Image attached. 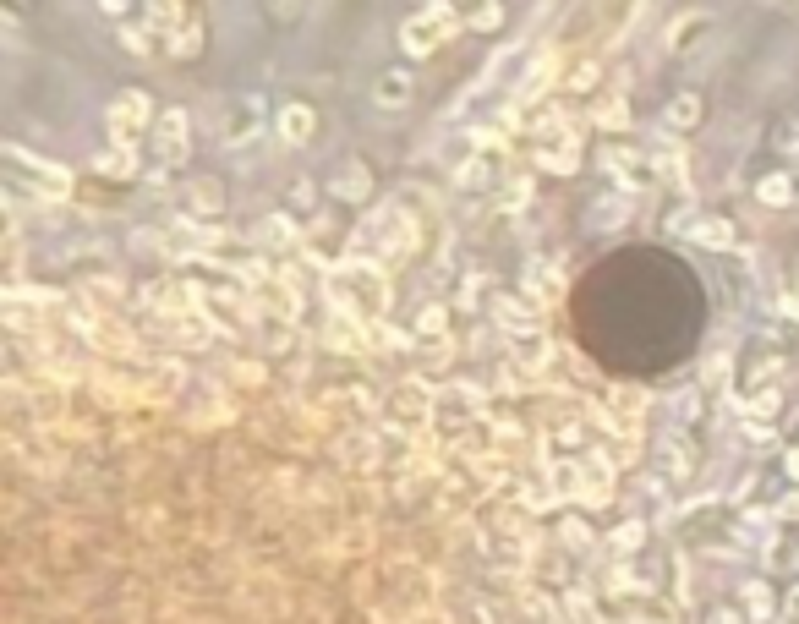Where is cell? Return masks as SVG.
<instances>
[{"mask_svg":"<svg viewBox=\"0 0 799 624\" xmlns=\"http://www.w3.org/2000/svg\"><path fill=\"white\" fill-rule=\"evenodd\" d=\"M154 121H159V115H154V99H148L143 88L121 94V99L110 104V115H104V126H110V143H115V148H132Z\"/></svg>","mask_w":799,"mask_h":624,"instance_id":"obj_5","label":"cell"},{"mask_svg":"<svg viewBox=\"0 0 799 624\" xmlns=\"http://www.w3.org/2000/svg\"><path fill=\"white\" fill-rule=\"evenodd\" d=\"M214 132H219V143H225V148H247L252 137L263 132V99H258V94H247V99H230V110L219 115V126H214Z\"/></svg>","mask_w":799,"mask_h":624,"instance_id":"obj_8","label":"cell"},{"mask_svg":"<svg viewBox=\"0 0 799 624\" xmlns=\"http://www.w3.org/2000/svg\"><path fill=\"white\" fill-rule=\"evenodd\" d=\"M493 323H499V329H509L515 340L537 334V318H531V307H520L515 296H493Z\"/></svg>","mask_w":799,"mask_h":624,"instance_id":"obj_21","label":"cell"},{"mask_svg":"<svg viewBox=\"0 0 799 624\" xmlns=\"http://www.w3.org/2000/svg\"><path fill=\"white\" fill-rule=\"evenodd\" d=\"M641 537H646V526H641V520H624V526L613 531V548H619V559H630V553L641 548Z\"/></svg>","mask_w":799,"mask_h":624,"instance_id":"obj_36","label":"cell"},{"mask_svg":"<svg viewBox=\"0 0 799 624\" xmlns=\"http://www.w3.org/2000/svg\"><path fill=\"white\" fill-rule=\"evenodd\" d=\"M778 406H783L778 389H761V395L750 400V416H756V422H772V416H778Z\"/></svg>","mask_w":799,"mask_h":624,"instance_id":"obj_40","label":"cell"},{"mask_svg":"<svg viewBox=\"0 0 799 624\" xmlns=\"http://www.w3.org/2000/svg\"><path fill=\"white\" fill-rule=\"evenodd\" d=\"M553 77H559V55H553V50H542L537 61H531V72L520 77L515 99H520V104H537V99H542V88H548Z\"/></svg>","mask_w":799,"mask_h":624,"instance_id":"obj_19","label":"cell"},{"mask_svg":"<svg viewBox=\"0 0 799 624\" xmlns=\"http://www.w3.org/2000/svg\"><path fill=\"white\" fill-rule=\"evenodd\" d=\"M783 312H789V318L799 323V280L789 285V291H783Z\"/></svg>","mask_w":799,"mask_h":624,"instance_id":"obj_44","label":"cell"},{"mask_svg":"<svg viewBox=\"0 0 799 624\" xmlns=\"http://www.w3.org/2000/svg\"><path fill=\"white\" fill-rule=\"evenodd\" d=\"M187 137H192L187 110H165L154 121V154L165 159V165H181V159H187Z\"/></svg>","mask_w":799,"mask_h":624,"instance_id":"obj_11","label":"cell"},{"mask_svg":"<svg viewBox=\"0 0 799 624\" xmlns=\"http://www.w3.org/2000/svg\"><path fill=\"white\" fill-rule=\"evenodd\" d=\"M208 312H187V318H170V334H176V345H208L214 340V329H208Z\"/></svg>","mask_w":799,"mask_h":624,"instance_id":"obj_25","label":"cell"},{"mask_svg":"<svg viewBox=\"0 0 799 624\" xmlns=\"http://www.w3.org/2000/svg\"><path fill=\"white\" fill-rule=\"evenodd\" d=\"M181 378H187V373H181V362H154V367H148V389H143V395L148 400H170L181 389Z\"/></svg>","mask_w":799,"mask_h":624,"instance_id":"obj_24","label":"cell"},{"mask_svg":"<svg viewBox=\"0 0 799 624\" xmlns=\"http://www.w3.org/2000/svg\"><path fill=\"white\" fill-rule=\"evenodd\" d=\"M367 192H373V170H367L362 159H340V165H334V176H329V198L362 203Z\"/></svg>","mask_w":799,"mask_h":624,"instance_id":"obj_13","label":"cell"},{"mask_svg":"<svg viewBox=\"0 0 799 624\" xmlns=\"http://www.w3.org/2000/svg\"><path fill=\"white\" fill-rule=\"evenodd\" d=\"M592 83H597V61H592V55H581L575 66H564V88H570V94H586Z\"/></svg>","mask_w":799,"mask_h":624,"instance_id":"obj_32","label":"cell"},{"mask_svg":"<svg viewBox=\"0 0 799 624\" xmlns=\"http://www.w3.org/2000/svg\"><path fill=\"white\" fill-rule=\"evenodd\" d=\"M312 198H318V187H312V181H296V187H291V203H307V208H312Z\"/></svg>","mask_w":799,"mask_h":624,"instance_id":"obj_43","label":"cell"},{"mask_svg":"<svg viewBox=\"0 0 799 624\" xmlns=\"http://www.w3.org/2000/svg\"><path fill=\"white\" fill-rule=\"evenodd\" d=\"M411 351H416V362H422V367H433V362L444 367L449 362V340H444V334H438V340H416Z\"/></svg>","mask_w":799,"mask_h":624,"instance_id":"obj_37","label":"cell"},{"mask_svg":"<svg viewBox=\"0 0 799 624\" xmlns=\"http://www.w3.org/2000/svg\"><path fill=\"white\" fill-rule=\"evenodd\" d=\"M44 302H50V296H22V291H6V323L11 329H39L44 323Z\"/></svg>","mask_w":799,"mask_h":624,"instance_id":"obj_20","label":"cell"},{"mask_svg":"<svg viewBox=\"0 0 799 624\" xmlns=\"http://www.w3.org/2000/svg\"><path fill=\"white\" fill-rule=\"evenodd\" d=\"M663 455H668L663 466L674 471V477H685V471H690V449H685V438H668V444H663Z\"/></svg>","mask_w":799,"mask_h":624,"instance_id":"obj_38","label":"cell"},{"mask_svg":"<svg viewBox=\"0 0 799 624\" xmlns=\"http://www.w3.org/2000/svg\"><path fill=\"white\" fill-rule=\"evenodd\" d=\"M789 477H794V482H799V444H794V449H789Z\"/></svg>","mask_w":799,"mask_h":624,"instance_id":"obj_47","label":"cell"},{"mask_svg":"<svg viewBox=\"0 0 799 624\" xmlns=\"http://www.w3.org/2000/svg\"><path fill=\"white\" fill-rule=\"evenodd\" d=\"M706 624H745V619H739V614H734V608H717V614H712V619H706Z\"/></svg>","mask_w":799,"mask_h":624,"instance_id":"obj_46","label":"cell"},{"mask_svg":"<svg viewBox=\"0 0 799 624\" xmlns=\"http://www.w3.org/2000/svg\"><path fill=\"white\" fill-rule=\"evenodd\" d=\"M258 236H263V247L285 252V247H296V219H291V214H269Z\"/></svg>","mask_w":799,"mask_h":624,"instance_id":"obj_28","label":"cell"},{"mask_svg":"<svg viewBox=\"0 0 799 624\" xmlns=\"http://www.w3.org/2000/svg\"><path fill=\"white\" fill-rule=\"evenodd\" d=\"M668 132H690V126H701V94H674L663 110Z\"/></svg>","mask_w":799,"mask_h":624,"instance_id":"obj_23","label":"cell"},{"mask_svg":"<svg viewBox=\"0 0 799 624\" xmlns=\"http://www.w3.org/2000/svg\"><path fill=\"white\" fill-rule=\"evenodd\" d=\"M449 33H455V6H422L400 22V50L411 55V61H422V55H433Z\"/></svg>","mask_w":799,"mask_h":624,"instance_id":"obj_4","label":"cell"},{"mask_svg":"<svg viewBox=\"0 0 799 624\" xmlns=\"http://www.w3.org/2000/svg\"><path fill=\"white\" fill-rule=\"evenodd\" d=\"M192 214L219 219L225 214V187H219V181H192Z\"/></svg>","mask_w":799,"mask_h":624,"instance_id":"obj_26","label":"cell"},{"mask_svg":"<svg viewBox=\"0 0 799 624\" xmlns=\"http://www.w3.org/2000/svg\"><path fill=\"white\" fill-rule=\"evenodd\" d=\"M384 263L373 258H351L340 274H334V296H340V307L351 312L356 323H384L389 312V280H384Z\"/></svg>","mask_w":799,"mask_h":624,"instance_id":"obj_1","label":"cell"},{"mask_svg":"<svg viewBox=\"0 0 799 624\" xmlns=\"http://www.w3.org/2000/svg\"><path fill=\"white\" fill-rule=\"evenodd\" d=\"M252 302L269 312L274 323H296L301 318V296H296V274H263L252 285Z\"/></svg>","mask_w":799,"mask_h":624,"instance_id":"obj_9","label":"cell"},{"mask_svg":"<svg viewBox=\"0 0 799 624\" xmlns=\"http://www.w3.org/2000/svg\"><path fill=\"white\" fill-rule=\"evenodd\" d=\"M274 132H280L285 148H301L312 132H318V115H312V104H301V99L280 104V121H274Z\"/></svg>","mask_w":799,"mask_h":624,"instance_id":"obj_15","label":"cell"},{"mask_svg":"<svg viewBox=\"0 0 799 624\" xmlns=\"http://www.w3.org/2000/svg\"><path fill=\"white\" fill-rule=\"evenodd\" d=\"M411 94H416V77L405 72V66H389V72L373 83V104H378V110H405Z\"/></svg>","mask_w":799,"mask_h":624,"instance_id":"obj_18","label":"cell"},{"mask_svg":"<svg viewBox=\"0 0 799 624\" xmlns=\"http://www.w3.org/2000/svg\"><path fill=\"white\" fill-rule=\"evenodd\" d=\"M772 515H778V520H799V493H794V499H783Z\"/></svg>","mask_w":799,"mask_h":624,"instance_id":"obj_45","label":"cell"},{"mask_svg":"<svg viewBox=\"0 0 799 624\" xmlns=\"http://www.w3.org/2000/svg\"><path fill=\"white\" fill-rule=\"evenodd\" d=\"M701 33H706V17H701V11H685V17L674 22V33H668V50H674V55H685L690 44L701 39Z\"/></svg>","mask_w":799,"mask_h":624,"instance_id":"obj_29","label":"cell"},{"mask_svg":"<svg viewBox=\"0 0 799 624\" xmlns=\"http://www.w3.org/2000/svg\"><path fill=\"white\" fill-rule=\"evenodd\" d=\"M608 499H613L608 455H581V504H608Z\"/></svg>","mask_w":799,"mask_h":624,"instance_id":"obj_17","label":"cell"},{"mask_svg":"<svg viewBox=\"0 0 799 624\" xmlns=\"http://www.w3.org/2000/svg\"><path fill=\"white\" fill-rule=\"evenodd\" d=\"M416 252V219H411V208H378L373 219L362 225V258H373V263H405Z\"/></svg>","mask_w":799,"mask_h":624,"instance_id":"obj_2","label":"cell"},{"mask_svg":"<svg viewBox=\"0 0 799 624\" xmlns=\"http://www.w3.org/2000/svg\"><path fill=\"white\" fill-rule=\"evenodd\" d=\"M783 624H799V586H789V597H783Z\"/></svg>","mask_w":799,"mask_h":624,"instance_id":"obj_42","label":"cell"},{"mask_svg":"<svg viewBox=\"0 0 799 624\" xmlns=\"http://www.w3.org/2000/svg\"><path fill=\"white\" fill-rule=\"evenodd\" d=\"M696 241H701V247H712V252H728V247H734V225H728L723 214H701Z\"/></svg>","mask_w":799,"mask_h":624,"instance_id":"obj_27","label":"cell"},{"mask_svg":"<svg viewBox=\"0 0 799 624\" xmlns=\"http://www.w3.org/2000/svg\"><path fill=\"white\" fill-rule=\"evenodd\" d=\"M756 198L767 203V208H783V203H794L799 198V187L789 176H761V187H756Z\"/></svg>","mask_w":799,"mask_h":624,"instance_id":"obj_30","label":"cell"},{"mask_svg":"<svg viewBox=\"0 0 799 624\" xmlns=\"http://www.w3.org/2000/svg\"><path fill=\"white\" fill-rule=\"evenodd\" d=\"M99 170H104V176H132V170H137V148H110V154L99 159Z\"/></svg>","mask_w":799,"mask_h":624,"instance_id":"obj_34","label":"cell"},{"mask_svg":"<svg viewBox=\"0 0 799 624\" xmlns=\"http://www.w3.org/2000/svg\"><path fill=\"white\" fill-rule=\"evenodd\" d=\"M564 624H602V614L592 608V597H586V592H570V597H564Z\"/></svg>","mask_w":799,"mask_h":624,"instance_id":"obj_33","label":"cell"},{"mask_svg":"<svg viewBox=\"0 0 799 624\" xmlns=\"http://www.w3.org/2000/svg\"><path fill=\"white\" fill-rule=\"evenodd\" d=\"M77 329H83V340L94 345V351H110V356H132L137 351V334H132V323H121V318H104V312H77Z\"/></svg>","mask_w":799,"mask_h":624,"instance_id":"obj_7","label":"cell"},{"mask_svg":"<svg viewBox=\"0 0 799 624\" xmlns=\"http://www.w3.org/2000/svg\"><path fill=\"white\" fill-rule=\"evenodd\" d=\"M646 422V395L641 389H613L608 395V427L624 438V444H635V433H641Z\"/></svg>","mask_w":799,"mask_h":624,"instance_id":"obj_12","label":"cell"},{"mask_svg":"<svg viewBox=\"0 0 799 624\" xmlns=\"http://www.w3.org/2000/svg\"><path fill=\"white\" fill-rule=\"evenodd\" d=\"M466 22H471L477 33H493V28H504V6H493V0H488V6H471Z\"/></svg>","mask_w":799,"mask_h":624,"instance_id":"obj_35","label":"cell"},{"mask_svg":"<svg viewBox=\"0 0 799 624\" xmlns=\"http://www.w3.org/2000/svg\"><path fill=\"white\" fill-rule=\"evenodd\" d=\"M602 165H608L613 187H624V192L646 187V181L657 176V165H652V159H646L641 148H624V143H608V148H602Z\"/></svg>","mask_w":799,"mask_h":624,"instance_id":"obj_10","label":"cell"},{"mask_svg":"<svg viewBox=\"0 0 799 624\" xmlns=\"http://www.w3.org/2000/svg\"><path fill=\"white\" fill-rule=\"evenodd\" d=\"M121 44H126L132 55H148V50H154V33L137 28V22H126V28H121Z\"/></svg>","mask_w":799,"mask_h":624,"instance_id":"obj_39","label":"cell"},{"mask_svg":"<svg viewBox=\"0 0 799 624\" xmlns=\"http://www.w3.org/2000/svg\"><path fill=\"white\" fill-rule=\"evenodd\" d=\"M384 411H389V422H395V427H405V433H416V427H422L427 416L438 411V395L422 384V378H405V384H395V389H389Z\"/></svg>","mask_w":799,"mask_h":624,"instance_id":"obj_6","label":"cell"},{"mask_svg":"<svg viewBox=\"0 0 799 624\" xmlns=\"http://www.w3.org/2000/svg\"><path fill=\"white\" fill-rule=\"evenodd\" d=\"M170 55L176 61H198V50H203V22H198V11H187V22H181L176 33H170Z\"/></svg>","mask_w":799,"mask_h":624,"instance_id":"obj_22","label":"cell"},{"mask_svg":"<svg viewBox=\"0 0 799 624\" xmlns=\"http://www.w3.org/2000/svg\"><path fill=\"white\" fill-rule=\"evenodd\" d=\"M531 132H537V165L542 170L570 176V170L581 165V132H575V126L553 110V104H542V110L531 115Z\"/></svg>","mask_w":799,"mask_h":624,"instance_id":"obj_3","label":"cell"},{"mask_svg":"<svg viewBox=\"0 0 799 624\" xmlns=\"http://www.w3.org/2000/svg\"><path fill=\"white\" fill-rule=\"evenodd\" d=\"M564 542H570V548H586V542H592L586 520H564Z\"/></svg>","mask_w":799,"mask_h":624,"instance_id":"obj_41","label":"cell"},{"mask_svg":"<svg viewBox=\"0 0 799 624\" xmlns=\"http://www.w3.org/2000/svg\"><path fill=\"white\" fill-rule=\"evenodd\" d=\"M6 159H11L17 170H28V176L39 181V187H50V198H66V192H72V176H66V170H55V165H44V159H33L28 148L11 143V148H6Z\"/></svg>","mask_w":799,"mask_h":624,"instance_id":"obj_16","label":"cell"},{"mask_svg":"<svg viewBox=\"0 0 799 624\" xmlns=\"http://www.w3.org/2000/svg\"><path fill=\"white\" fill-rule=\"evenodd\" d=\"M630 203H635V192H624V187L602 192V198L592 203V214H586V230H592V236H608V230H619L624 219H630Z\"/></svg>","mask_w":799,"mask_h":624,"instance_id":"obj_14","label":"cell"},{"mask_svg":"<svg viewBox=\"0 0 799 624\" xmlns=\"http://www.w3.org/2000/svg\"><path fill=\"white\" fill-rule=\"evenodd\" d=\"M592 121L602 126V132H624V126H630V104H624V99H602L592 110Z\"/></svg>","mask_w":799,"mask_h":624,"instance_id":"obj_31","label":"cell"}]
</instances>
